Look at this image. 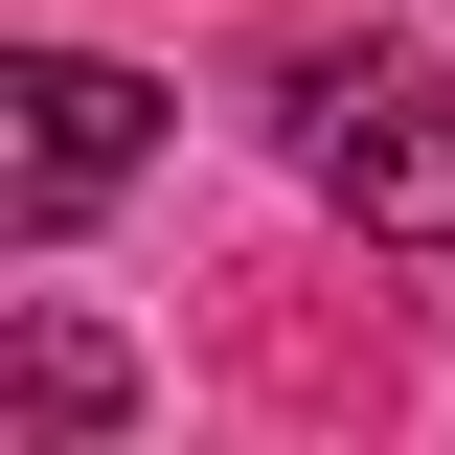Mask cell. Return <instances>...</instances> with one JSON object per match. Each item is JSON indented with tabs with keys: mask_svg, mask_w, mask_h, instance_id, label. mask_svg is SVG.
I'll list each match as a JSON object with an SVG mask.
<instances>
[{
	"mask_svg": "<svg viewBox=\"0 0 455 455\" xmlns=\"http://www.w3.org/2000/svg\"><path fill=\"white\" fill-rule=\"evenodd\" d=\"M296 182H319L364 251H455V92L410 46H319L296 68Z\"/></svg>",
	"mask_w": 455,
	"mask_h": 455,
	"instance_id": "obj_1",
	"label": "cell"
},
{
	"mask_svg": "<svg viewBox=\"0 0 455 455\" xmlns=\"http://www.w3.org/2000/svg\"><path fill=\"white\" fill-rule=\"evenodd\" d=\"M0 114H23V228H92L114 182L160 160V92L92 68V46H23V92H0Z\"/></svg>",
	"mask_w": 455,
	"mask_h": 455,
	"instance_id": "obj_2",
	"label": "cell"
},
{
	"mask_svg": "<svg viewBox=\"0 0 455 455\" xmlns=\"http://www.w3.org/2000/svg\"><path fill=\"white\" fill-rule=\"evenodd\" d=\"M114 387H137V364H114V341L68 319V296H23V364H0V410H23V455H92V433H114Z\"/></svg>",
	"mask_w": 455,
	"mask_h": 455,
	"instance_id": "obj_3",
	"label": "cell"
}]
</instances>
